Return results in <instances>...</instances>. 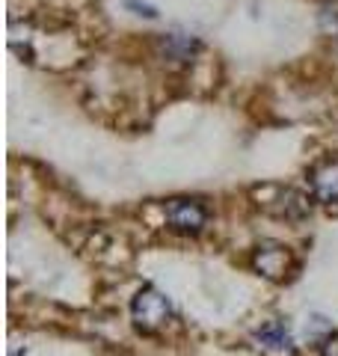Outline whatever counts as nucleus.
Masks as SVG:
<instances>
[{"mask_svg": "<svg viewBox=\"0 0 338 356\" xmlns=\"http://www.w3.org/2000/svg\"><path fill=\"white\" fill-rule=\"evenodd\" d=\"M163 217L166 226L178 232V235H199L208 226V208L199 199H187V196H175L163 205Z\"/></svg>", "mask_w": 338, "mask_h": 356, "instance_id": "f257e3e1", "label": "nucleus"}, {"mask_svg": "<svg viewBox=\"0 0 338 356\" xmlns=\"http://www.w3.org/2000/svg\"><path fill=\"white\" fill-rule=\"evenodd\" d=\"M131 315L140 330H157L172 315V306H169V300L157 291V288H143V291L131 300Z\"/></svg>", "mask_w": 338, "mask_h": 356, "instance_id": "f03ea898", "label": "nucleus"}, {"mask_svg": "<svg viewBox=\"0 0 338 356\" xmlns=\"http://www.w3.org/2000/svg\"><path fill=\"white\" fill-rule=\"evenodd\" d=\"M252 267L261 276H267V280L282 282V280H288L291 270H294V259H291L288 247H282L276 241H264L252 250Z\"/></svg>", "mask_w": 338, "mask_h": 356, "instance_id": "7ed1b4c3", "label": "nucleus"}, {"mask_svg": "<svg viewBox=\"0 0 338 356\" xmlns=\"http://www.w3.org/2000/svg\"><path fill=\"white\" fill-rule=\"evenodd\" d=\"M199 48H202L199 39L187 36V33H163V36H157V54H161L163 63L184 65L196 57Z\"/></svg>", "mask_w": 338, "mask_h": 356, "instance_id": "20e7f679", "label": "nucleus"}, {"mask_svg": "<svg viewBox=\"0 0 338 356\" xmlns=\"http://www.w3.org/2000/svg\"><path fill=\"white\" fill-rule=\"evenodd\" d=\"M312 178V193L321 205L332 208L338 205V161H323L309 172Z\"/></svg>", "mask_w": 338, "mask_h": 356, "instance_id": "39448f33", "label": "nucleus"}, {"mask_svg": "<svg viewBox=\"0 0 338 356\" xmlns=\"http://www.w3.org/2000/svg\"><path fill=\"white\" fill-rule=\"evenodd\" d=\"M255 341L258 348L273 350V353H291L294 350V339H291V330L282 324V321H267L255 330Z\"/></svg>", "mask_w": 338, "mask_h": 356, "instance_id": "423d86ee", "label": "nucleus"}, {"mask_svg": "<svg viewBox=\"0 0 338 356\" xmlns=\"http://www.w3.org/2000/svg\"><path fill=\"white\" fill-rule=\"evenodd\" d=\"M309 196L306 193H300V191H285L276 202H273V214L282 217V220H288V222H300V220H306L309 217Z\"/></svg>", "mask_w": 338, "mask_h": 356, "instance_id": "0eeeda50", "label": "nucleus"}, {"mask_svg": "<svg viewBox=\"0 0 338 356\" xmlns=\"http://www.w3.org/2000/svg\"><path fill=\"white\" fill-rule=\"evenodd\" d=\"M318 21H321V30H326V33H338V0H330V3H323V6H321Z\"/></svg>", "mask_w": 338, "mask_h": 356, "instance_id": "6e6552de", "label": "nucleus"}, {"mask_svg": "<svg viewBox=\"0 0 338 356\" xmlns=\"http://www.w3.org/2000/svg\"><path fill=\"white\" fill-rule=\"evenodd\" d=\"M125 6L140 18H157V9L152 3H143V0H125Z\"/></svg>", "mask_w": 338, "mask_h": 356, "instance_id": "1a4fd4ad", "label": "nucleus"}, {"mask_svg": "<svg viewBox=\"0 0 338 356\" xmlns=\"http://www.w3.org/2000/svg\"><path fill=\"white\" fill-rule=\"evenodd\" d=\"M321 356H338V336L335 332L321 339Z\"/></svg>", "mask_w": 338, "mask_h": 356, "instance_id": "9d476101", "label": "nucleus"}]
</instances>
